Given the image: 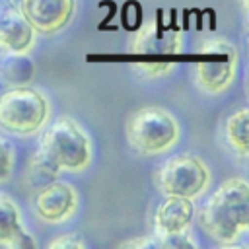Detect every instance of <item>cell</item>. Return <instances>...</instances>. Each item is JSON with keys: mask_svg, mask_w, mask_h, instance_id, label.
I'll list each match as a JSON object with an SVG mask.
<instances>
[{"mask_svg": "<svg viewBox=\"0 0 249 249\" xmlns=\"http://www.w3.org/2000/svg\"><path fill=\"white\" fill-rule=\"evenodd\" d=\"M93 160V144L86 128L72 117H56L39 132L37 150L29 163V179L43 185L58 173H80Z\"/></svg>", "mask_w": 249, "mask_h": 249, "instance_id": "1", "label": "cell"}, {"mask_svg": "<svg viewBox=\"0 0 249 249\" xmlns=\"http://www.w3.org/2000/svg\"><path fill=\"white\" fill-rule=\"evenodd\" d=\"M198 224L208 237L222 245H233L249 233V181L230 177L202 202Z\"/></svg>", "mask_w": 249, "mask_h": 249, "instance_id": "2", "label": "cell"}, {"mask_svg": "<svg viewBox=\"0 0 249 249\" xmlns=\"http://www.w3.org/2000/svg\"><path fill=\"white\" fill-rule=\"evenodd\" d=\"M124 134L128 146L138 156H161L177 146L181 138V124L165 107L146 105L126 119Z\"/></svg>", "mask_w": 249, "mask_h": 249, "instance_id": "3", "label": "cell"}, {"mask_svg": "<svg viewBox=\"0 0 249 249\" xmlns=\"http://www.w3.org/2000/svg\"><path fill=\"white\" fill-rule=\"evenodd\" d=\"M51 99L37 88L12 86L0 93V130L12 136H35L51 121Z\"/></svg>", "mask_w": 249, "mask_h": 249, "instance_id": "4", "label": "cell"}, {"mask_svg": "<svg viewBox=\"0 0 249 249\" xmlns=\"http://www.w3.org/2000/svg\"><path fill=\"white\" fill-rule=\"evenodd\" d=\"M239 54L231 41L224 37L206 39L200 45L193 66V80L196 88L208 95L224 93L237 74Z\"/></svg>", "mask_w": 249, "mask_h": 249, "instance_id": "5", "label": "cell"}, {"mask_svg": "<svg viewBox=\"0 0 249 249\" xmlns=\"http://www.w3.org/2000/svg\"><path fill=\"white\" fill-rule=\"evenodd\" d=\"M210 167L195 154H177L167 158L156 171V187L163 195L198 198L210 187Z\"/></svg>", "mask_w": 249, "mask_h": 249, "instance_id": "6", "label": "cell"}, {"mask_svg": "<svg viewBox=\"0 0 249 249\" xmlns=\"http://www.w3.org/2000/svg\"><path fill=\"white\" fill-rule=\"evenodd\" d=\"M31 204H33L35 216L41 222L51 226H60L74 218L80 204V195L74 189V185L66 181L51 179L39 185Z\"/></svg>", "mask_w": 249, "mask_h": 249, "instance_id": "7", "label": "cell"}, {"mask_svg": "<svg viewBox=\"0 0 249 249\" xmlns=\"http://www.w3.org/2000/svg\"><path fill=\"white\" fill-rule=\"evenodd\" d=\"M78 0H19L18 10L31 23L37 35H56L70 25Z\"/></svg>", "mask_w": 249, "mask_h": 249, "instance_id": "8", "label": "cell"}, {"mask_svg": "<svg viewBox=\"0 0 249 249\" xmlns=\"http://www.w3.org/2000/svg\"><path fill=\"white\" fill-rule=\"evenodd\" d=\"M195 202L191 198L185 196H173V195H163V198L160 200V204L154 210L152 216V233L160 239L161 247L163 241L191 231L193 228V220H195Z\"/></svg>", "mask_w": 249, "mask_h": 249, "instance_id": "9", "label": "cell"}, {"mask_svg": "<svg viewBox=\"0 0 249 249\" xmlns=\"http://www.w3.org/2000/svg\"><path fill=\"white\" fill-rule=\"evenodd\" d=\"M37 41V31L18 6L0 10V51L10 56H25Z\"/></svg>", "mask_w": 249, "mask_h": 249, "instance_id": "10", "label": "cell"}, {"mask_svg": "<svg viewBox=\"0 0 249 249\" xmlns=\"http://www.w3.org/2000/svg\"><path fill=\"white\" fill-rule=\"evenodd\" d=\"M0 247L6 249H35L37 241L23 222L18 202L0 193Z\"/></svg>", "mask_w": 249, "mask_h": 249, "instance_id": "11", "label": "cell"}, {"mask_svg": "<svg viewBox=\"0 0 249 249\" xmlns=\"http://www.w3.org/2000/svg\"><path fill=\"white\" fill-rule=\"evenodd\" d=\"M224 142L235 158L249 160V107H237L226 117Z\"/></svg>", "mask_w": 249, "mask_h": 249, "instance_id": "12", "label": "cell"}, {"mask_svg": "<svg viewBox=\"0 0 249 249\" xmlns=\"http://www.w3.org/2000/svg\"><path fill=\"white\" fill-rule=\"evenodd\" d=\"M14 161H16L14 146H12L8 140H4V138L0 136V185L6 183V181L12 177Z\"/></svg>", "mask_w": 249, "mask_h": 249, "instance_id": "13", "label": "cell"}, {"mask_svg": "<svg viewBox=\"0 0 249 249\" xmlns=\"http://www.w3.org/2000/svg\"><path fill=\"white\" fill-rule=\"evenodd\" d=\"M47 247L49 249H84V247H88V241L80 233L70 231V233H60L58 237L51 239L47 243Z\"/></svg>", "mask_w": 249, "mask_h": 249, "instance_id": "14", "label": "cell"}, {"mask_svg": "<svg viewBox=\"0 0 249 249\" xmlns=\"http://www.w3.org/2000/svg\"><path fill=\"white\" fill-rule=\"evenodd\" d=\"M121 249H161L160 239L150 233V235H138V237H130L119 243Z\"/></svg>", "mask_w": 249, "mask_h": 249, "instance_id": "15", "label": "cell"}, {"mask_svg": "<svg viewBox=\"0 0 249 249\" xmlns=\"http://www.w3.org/2000/svg\"><path fill=\"white\" fill-rule=\"evenodd\" d=\"M241 6H243V10H245L247 16H249V0H241Z\"/></svg>", "mask_w": 249, "mask_h": 249, "instance_id": "16", "label": "cell"}, {"mask_svg": "<svg viewBox=\"0 0 249 249\" xmlns=\"http://www.w3.org/2000/svg\"><path fill=\"white\" fill-rule=\"evenodd\" d=\"M0 2H2V0H0Z\"/></svg>", "mask_w": 249, "mask_h": 249, "instance_id": "17", "label": "cell"}]
</instances>
